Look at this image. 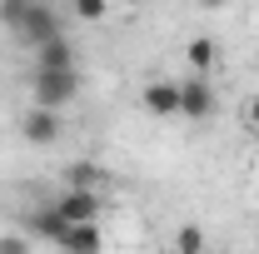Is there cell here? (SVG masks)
<instances>
[{"instance_id":"cell-1","label":"cell","mask_w":259,"mask_h":254,"mask_svg":"<svg viewBox=\"0 0 259 254\" xmlns=\"http://www.w3.org/2000/svg\"><path fill=\"white\" fill-rule=\"evenodd\" d=\"M214 110H220L214 85H209L204 75H185V80H180V120L204 125V120H214Z\"/></svg>"},{"instance_id":"cell-2","label":"cell","mask_w":259,"mask_h":254,"mask_svg":"<svg viewBox=\"0 0 259 254\" xmlns=\"http://www.w3.org/2000/svg\"><path fill=\"white\" fill-rule=\"evenodd\" d=\"M30 90H35V110H50V115H60L65 105L80 95V75H45V70H35Z\"/></svg>"},{"instance_id":"cell-3","label":"cell","mask_w":259,"mask_h":254,"mask_svg":"<svg viewBox=\"0 0 259 254\" xmlns=\"http://www.w3.org/2000/svg\"><path fill=\"white\" fill-rule=\"evenodd\" d=\"M50 40H65V15L55 5H35L30 0V15H25V25H20V45L40 50V45H50Z\"/></svg>"},{"instance_id":"cell-4","label":"cell","mask_w":259,"mask_h":254,"mask_svg":"<svg viewBox=\"0 0 259 254\" xmlns=\"http://www.w3.org/2000/svg\"><path fill=\"white\" fill-rule=\"evenodd\" d=\"M50 209H55L65 224H100L105 199H100V194H85V190H60L50 199Z\"/></svg>"},{"instance_id":"cell-5","label":"cell","mask_w":259,"mask_h":254,"mask_svg":"<svg viewBox=\"0 0 259 254\" xmlns=\"http://www.w3.org/2000/svg\"><path fill=\"white\" fill-rule=\"evenodd\" d=\"M140 105H145V115H155V120H180V80H145V90H140Z\"/></svg>"},{"instance_id":"cell-6","label":"cell","mask_w":259,"mask_h":254,"mask_svg":"<svg viewBox=\"0 0 259 254\" xmlns=\"http://www.w3.org/2000/svg\"><path fill=\"white\" fill-rule=\"evenodd\" d=\"M20 135L30 140V145H40V150H50L55 140H60V115H50V110H25L20 115Z\"/></svg>"},{"instance_id":"cell-7","label":"cell","mask_w":259,"mask_h":254,"mask_svg":"<svg viewBox=\"0 0 259 254\" xmlns=\"http://www.w3.org/2000/svg\"><path fill=\"white\" fill-rule=\"evenodd\" d=\"M35 70H45V75H75V45H70V40L40 45V50H35Z\"/></svg>"},{"instance_id":"cell-8","label":"cell","mask_w":259,"mask_h":254,"mask_svg":"<svg viewBox=\"0 0 259 254\" xmlns=\"http://www.w3.org/2000/svg\"><path fill=\"white\" fill-rule=\"evenodd\" d=\"M185 60H190V75H214V65H220V40H209V35H194L190 45H185Z\"/></svg>"},{"instance_id":"cell-9","label":"cell","mask_w":259,"mask_h":254,"mask_svg":"<svg viewBox=\"0 0 259 254\" xmlns=\"http://www.w3.org/2000/svg\"><path fill=\"white\" fill-rule=\"evenodd\" d=\"M105 249V229L100 224H70V234H65L60 254H100Z\"/></svg>"},{"instance_id":"cell-10","label":"cell","mask_w":259,"mask_h":254,"mask_svg":"<svg viewBox=\"0 0 259 254\" xmlns=\"http://www.w3.org/2000/svg\"><path fill=\"white\" fill-rule=\"evenodd\" d=\"M30 229H35V234H40V239H50L55 249H60V244H65V234H70V224H65L60 215L50 209V204H40V209H35V215H30Z\"/></svg>"},{"instance_id":"cell-11","label":"cell","mask_w":259,"mask_h":254,"mask_svg":"<svg viewBox=\"0 0 259 254\" xmlns=\"http://www.w3.org/2000/svg\"><path fill=\"white\" fill-rule=\"evenodd\" d=\"M65 190L100 194L105 190V170H100V164H70V170H65Z\"/></svg>"},{"instance_id":"cell-12","label":"cell","mask_w":259,"mask_h":254,"mask_svg":"<svg viewBox=\"0 0 259 254\" xmlns=\"http://www.w3.org/2000/svg\"><path fill=\"white\" fill-rule=\"evenodd\" d=\"M175 254H204V229L199 224H180L175 229Z\"/></svg>"},{"instance_id":"cell-13","label":"cell","mask_w":259,"mask_h":254,"mask_svg":"<svg viewBox=\"0 0 259 254\" xmlns=\"http://www.w3.org/2000/svg\"><path fill=\"white\" fill-rule=\"evenodd\" d=\"M25 15H30V0H0V25H10L15 35L25 25Z\"/></svg>"},{"instance_id":"cell-14","label":"cell","mask_w":259,"mask_h":254,"mask_svg":"<svg viewBox=\"0 0 259 254\" xmlns=\"http://www.w3.org/2000/svg\"><path fill=\"white\" fill-rule=\"evenodd\" d=\"M75 15H80V20H105V15H110V5H105V0H80V5H75Z\"/></svg>"},{"instance_id":"cell-15","label":"cell","mask_w":259,"mask_h":254,"mask_svg":"<svg viewBox=\"0 0 259 254\" xmlns=\"http://www.w3.org/2000/svg\"><path fill=\"white\" fill-rule=\"evenodd\" d=\"M244 130H249V135H259V95L244 100Z\"/></svg>"},{"instance_id":"cell-16","label":"cell","mask_w":259,"mask_h":254,"mask_svg":"<svg viewBox=\"0 0 259 254\" xmlns=\"http://www.w3.org/2000/svg\"><path fill=\"white\" fill-rule=\"evenodd\" d=\"M0 254H30V244L20 234H0Z\"/></svg>"}]
</instances>
